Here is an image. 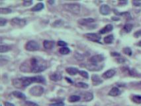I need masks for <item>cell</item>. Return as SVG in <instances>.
<instances>
[{
  "instance_id": "cell-1",
  "label": "cell",
  "mask_w": 141,
  "mask_h": 106,
  "mask_svg": "<svg viewBox=\"0 0 141 106\" xmlns=\"http://www.w3.org/2000/svg\"><path fill=\"white\" fill-rule=\"evenodd\" d=\"M33 83H45V78L41 76L23 77L13 80V84L17 88H24Z\"/></svg>"
},
{
  "instance_id": "cell-2",
  "label": "cell",
  "mask_w": 141,
  "mask_h": 106,
  "mask_svg": "<svg viewBox=\"0 0 141 106\" xmlns=\"http://www.w3.org/2000/svg\"><path fill=\"white\" fill-rule=\"evenodd\" d=\"M42 60L38 58H32L30 59V72L33 73H40L43 71L45 70L47 67L46 63L43 62Z\"/></svg>"
},
{
  "instance_id": "cell-3",
  "label": "cell",
  "mask_w": 141,
  "mask_h": 106,
  "mask_svg": "<svg viewBox=\"0 0 141 106\" xmlns=\"http://www.w3.org/2000/svg\"><path fill=\"white\" fill-rule=\"evenodd\" d=\"M66 10L75 15H78L80 12V5L78 3H68L64 5Z\"/></svg>"
},
{
  "instance_id": "cell-4",
  "label": "cell",
  "mask_w": 141,
  "mask_h": 106,
  "mask_svg": "<svg viewBox=\"0 0 141 106\" xmlns=\"http://www.w3.org/2000/svg\"><path fill=\"white\" fill-rule=\"evenodd\" d=\"M40 48V45L35 40H30L25 45V49L28 51H37Z\"/></svg>"
},
{
  "instance_id": "cell-5",
  "label": "cell",
  "mask_w": 141,
  "mask_h": 106,
  "mask_svg": "<svg viewBox=\"0 0 141 106\" xmlns=\"http://www.w3.org/2000/svg\"><path fill=\"white\" fill-rule=\"evenodd\" d=\"M44 90L45 89L43 86H35L30 88L29 93L34 96H40L44 93Z\"/></svg>"
},
{
  "instance_id": "cell-6",
  "label": "cell",
  "mask_w": 141,
  "mask_h": 106,
  "mask_svg": "<svg viewBox=\"0 0 141 106\" xmlns=\"http://www.w3.org/2000/svg\"><path fill=\"white\" fill-rule=\"evenodd\" d=\"M103 61H104V56L103 55L101 54L95 55L89 59V62H90L89 64L94 65V66H98V63L101 62Z\"/></svg>"
},
{
  "instance_id": "cell-7",
  "label": "cell",
  "mask_w": 141,
  "mask_h": 106,
  "mask_svg": "<svg viewBox=\"0 0 141 106\" xmlns=\"http://www.w3.org/2000/svg\"><path fill=\"white\" fill-rule=\"evenodd\" d=\"M84 36L88 40L93 41V42H96V43H101V42H100L101 37L97 34H96V33H87V34H85Z\"/></svg>"
},
{
  "instance_id": "cell-8",
  "label": "cell",
  "mask_w": 141,
  "mask_h": 106,
  "mask_svg": "<svg viewBox=\"0 0 141 106\" xmlns=\"http://www.w3.org/2000/svg\"><path fill=\"white\" fill-rule=\"evenodd\" d=\"M11 24L13 26H19V27H24L26 25V20L24 19L20 18H13L11 21Z\"/></svg>"
},
{
  "instance_id": "cell-9",
  "label": "cell",
  "mask_w": 141,
  "mask_h": 106,
  "mask_svg": "<svg viewBox=\"0 0 141 106\" xmlns=\"http://www.w3.org/2000/svg\"><path fill=\"white\" fill-rule=\"evenodd\" d=\"M99 11L100 13L102 14V15H109L110 12H111V9L109 8V6L108 5H102L100 7V9H99Z\"/></svg>"
},
{
  "instance_id": "cell-10",
  "label": "cell",
  "mask_w": 141,
  "mask_h": 106,
  "mask_svg": "<svg viewBox=\"0 0 141 106\" xmlns=\"http://www.w3.org/2000/svg\"><path fill=\"white\" fill-rule=\"evenodd\" d=\"M95 20L92 18H86V19H82L78 21V23L82 25H88L89 24L94 23Z\"/></svg>"
},
{
  "instance_id": "cell-11",
  "label": "cell",
  "mask_w": 141,
  "mask_h": 106,
  "mask_svg": "<svg viewBox=\"0 0 141 106\" xmlns=\"http://www.w3.org/2000/svg\"><path fill=\"white\" fill-rule=\"evenodd\" d=\"M116 72L113 69H111V70H109L106 71L105 72H104L102 75V77L105 79H109L112 78L113 76L115 74Z\"/></svg>"
},
{
  "instance_id": "cell-12",
  "label": "cell",
  "mask_w": 141,
  "mask_h": 106,
  "mask_svg": "<svg viewBox=\"0 0 141 106\" xmlns=\"http://www.w3.org/2000/svg\"><path fill=\"white\" fill-rule=\"evenodd\" d=\"M91 80H92V83L94 86H98L99 84H101L103 81L100 78V77L97 76V74H93L91 76Z\"/></svg>"
},
{
  "instance_id": "cell-13",
  "label": "cell",
  "mask_w": 141,
  "mask_h": 106,
  "mask_svg": "<svg viewBox=\"0 0 141 106\" xmlns=\"http://www.w3.org/2000/svg\"><path fill=\"white\" fill-rule=\"evenodd\" d=\"M113 29V27L111 24H109V25H107L106 26H105L104 27L99 30V33L101 34V35H104L105 33H107L109 32H110L111 30Z\"/></svg>"
},
{
  "instance_id": "cell-14",
  "label": "cell",
  "mask_w": 141,
  "mask_h": 106,
  "mask_svg": "<svg viewBox=\"0 0 141 106\" xmlns=\"http://www.w3.org/2000/svg\"><path fill=\"white\" fill-rule=\"evenodd\" d=\"M62 78V76L59 72H55V73H53L52 74H51L50 76V79L52 81L54 82H57V81L61 80Z\"/></svg>"
},
{
  "instance_id": "cell-15",
  "label": "cell",
  "mask_w": 141,
  "mask_h": 106,
  "mask_svg": "<svg viewBox=\"0 0 141 106\" xmlns=\"http://www.w3.org/2000/svg\"><path fill=\"white\" fill-rule=\"evenodd\" d=\"M43 46L46 49H52V48L54 46V41H51V40H45L43 43Z\"/></svg>"
},
{
  "instance_id": "cell-16",
  "label": "cell",
  "mask_w": 141,
  "mask_h": 106,
  "mask_svg": "<svg viewBox=\"0 0 141 106\" xmlns=\"http://www.w3.org/2000/svg\"><path fill=\"white\" fill-rule=\"evenodd\" d=\"M66 71L68 74H69L71 76H74V75H76L78 73H79V70H78V68H74V67H68L66 68Z\"/></svg>"
},
{
  "instance_id": "cell-17",
  "label": "cell",
  "mask_w": 141,
  "mask_h": 106,
  "mask_svg": "<svg viewBox=\"0 0 141 106\" xmlns=\"http://www.w3.org/2000/svg\"><path fill=\"white\" fill-rule=\"evenodd\" d=\"M121 94V91L119 90V89L118 88H117V87H114L113 88L111 89L110 91L109 92V95L111 96H117L119 95H120Z\"/></svg>"
},
{
  "instance_id": "cell-18",
  "label": "cell",
  "mask_w": 141,
  "mask_h": 106,
  "mask_svg": "<svg viewBox=\"0 0 141 106\" xmlns=\"http://www.w3.org/2000/svg\"><path fill=\"white\" fill-rule=\"evenodd\" d=\"M44 8H45V5L43 3H38L31 9V11H39L44 9Z\"/></svg>"
},
{
  "instance_id": "cell-19",
  "label": "cell",
  "mask_w": 141,
  "mask_h": 106,
  "mask_svg": "<svg viewBox=\"0 0 141 106\" xmlns=\"http://www.w3.org/2000/svg\"><path fill=\"white\" fill-rule=\"evenodd\" d=\"M12 94L15 96V98H17L19 99H26L25 95L23 93H22V92H21V91H13Z\"/></svg>"
},
{
  "instance_id": "cell-20",
  "label": "cell",
  "mask_w": 141,
  "mask_h": 106,
  "mask_svg": "<svg viewBox=\"0 0 141 106\" xmlns=\"http://www.w3.org/2000/svg\"><path fill=\"white\" fill-rule=\"evenodd\" d=\"M93 98V94L90 92H86L83 95V100L85 101H90Z\"/></svg>"
},
{
  "instance_id": "cell-21",
  "label": "cell",
  "mask_w": 141,
  "mask_h": 106,
  "mask_svg": "<svg viewBox=\"0 0 141 106\" xmlns=\"http://www.w3.org/2000/svg\"><path fill=\"white\" fill-rule=\"evenodd\" d=\"M114 40V36L113 35H109L107 36L104 38V42L106 44H111L113 42Z\"/></svg>"
},
{
  "instance_id": "cell-22",
  "label": "cell",
  "mask_w": 141,
  "mask_h": 106,
  "mask_svg": "<svg viewBox=\"0 0 141 106\" xmlns=\"http://www.w3.org/2000/svg\"><path fill=\"white\" fill-rule=\"evenodd\" d=\"M81 98L79 96H76V95H72V96H71L69 99H68V100L70 102H72V103H73V102H76V101H78L80 100Z\"/></svg>"
},
{
  "instance_id": "cell-23",
  "label": "cell",
  "mask_w": 141,
  "mask_h": 106,
  "mask_svg": "<svg viewBox=\"0 0 141 106\" xmlns=\"http://www.w3.org/2000/svg\"><path fill=\"white\" fill-rule=\"evenodd\" d=\"M133 25L132 24H131V23H127V24H126L124 26L123 29L126 33H130L131 30H132V29H133Z\"/></svg>"
},
{
  "instance_id": "cell-24",
  "label": "cell",
  "mask_w": 141,
  "mask_h": 106,
  "mask_svg": "<svg viewBox=\"0 0 141 106\" xmlns=\"http://www.w3.org/2000/svg\"><path fill=\"white\" fill-rule=\"evenodd\" d=\"M59 52L60 54H64V55H66V54H68L69 53H70V48H68V47H62V48H61L60 50H59Z\"/></svg>"
},
{
  "instance_id": "cell-25",
  "label": "cell",
  "mask_w": 141,
  "mask_h": 106,
  "mask_svg": "<svg viewBox=\"0 0 141 106\" xmlns=\"http://www.w3.org/2000/svg\"><path fill=\"white\" fill-rule=\"evenodd\" d=\"M132 100L136 104H141V96L140 95H134L132 98Z\"/></svg>"
},
{
  "instance_id": "cell-26",
  "label": "cell",
  "mask_w": 141,
  "mask_h": 106,
  "mask_svg": "<svg viewBox=\"0 0 141 106\" xmlns=\"http://www.w3.org/2000/svg\"><path fill=\"white\" fill-rule=\"evenodd\" d=\"M11 50V47L7 45H1L0 46V52L1 53L8 52Z\"/></svg>"
},
{
  "instance_id": "cell-27",
  "label": "cell",
  "mask_w": 141,
  "mask_h": 106,
  "mask_svg": "<svg viewBox=\"0 0 141 106\" xmlns=\"http://www.w3.org/2000/svg\"><path fill=\"white\" fill-rule=\"evenodd\" d=\"M12 12V10L9 8H0V13L1 14H9Z\"/></svg>"
},
{
  "instance_id": "cell-28",
  "label": "cell",
  "mask_w": 141,
  "mask_h": 106,
  "mask_svg": "<svg viewBox=\"0 0 141 106\" xmlns=\"http://www.w3.org/2000/svg\"><path fill=\"white\" fill-rule=\"evenodd\" d=\"M79 74H80L81 76L83 77V78H85L88 79L89 78V75L88 73L86 72V71H83V70H79Z\"/></svg>"
},
{
  "instance_id": "cell-29",
  "label": "cell",
  "mask_w": 141,
  "mask_h": 106,
  "mask_svg": "<svg viewBox=\"0 0 141 106\" xmlns=\"http://www.w3.org/2000/svg\"><path fill=\"white\" fill-rule=\"evenodd\" d=\"M77 86L80 87V88H82L84 89L88 88L89 87L88 84H87V83H83V82H78V83H77Z\"/></svg>"
},
{
  "instance_id": "cell-30",
  "label": "cell",
  "mask_w": 141,
  "mask_h": 106,
  "mask_svg": "<svg viewBox=\"0 0 141 106\" xmlns=\"http://www.w3.org/2000/svg\"><path fill=\"white\" fill-rule=\"evenodd\" d=\"M25 106H38V105L33 101H26L25 102Z\"/></svg>"
},
{
  "instance_id": "cell-31",
  "label": "cell",
  "mask_w": 141,
  "mask_h": 106,
  "mask_svg": "<svg viewBox=\"0 0 141 106\" xmlns=\"http://www.w3.org/2000/svg\"><path fill=\"white\" fill-rule=\"evenodd\" d=\"M123 52L125 54H126L128 56H131L132 55V51L130 48L128 47H126L123 49Z\"/></svg>"
},
{
  "instance_id": "cell-32",
  "label": "cell",
  "mask_w": 141,
  "mask_h": 106,
  "mask_svg": "<svg viewBox=\"0 0 141 106\" xmlns=\"http://www.w3.org/2000/svg\"><path fill=\"white\" fill-rule=\"evenodd\" d=\"M49 106H64V104L62 101H59V102H56V103L49 104Z\"/></svg>"
},
{
  "instance_id": "cell-33",
  "label": "cell",
  "mask_w": 141,
  "mask_h": 106,
  "mask_svg": "<svg viewBox=\"0 0 141 106\" xmlns=\"http://www.w3.org/2000/svg\"><path fill=\"white\" fill-rule=\"evenodd\" d=\"M6 23H7V20H6V19H3V18H1V19H0V26H1V27H3V26L5 25Z\"/></svg>"
},
{
  "instance_id": "cell-34",
  "label": "cell",
  "mask_w": 141,
  "mask_h": 106,
  "mask_svg": "<svg viewBox=\"0 0 141 106\" xmlns=\"http://www.w3.org/2000/svg\"><path fill=\"white\" fill-rule=\"evenodd\" d=\"M58 45L60 46H62V47H65L67 46V43L64 41H62V40H60L58 42Z\"/></svg>"
},
{
  "instance_id": "cell-35",
  "label": "cell",
  "mask_w": 141,
  "mask_h": 106,
  "mask_svg": "<svg viewBox=\"0 0 141 106\" xmlns=\"http://www.w3.org/2000/svg\"><path fill=\"white\" fill-rule=\"evenodd\" d=\"M33 4V1H23V5L24 6H30Z\"/></svg>"
},
{
  "instance_id": "cell-36",
  "label": "cell",
  "mask_w": 141,
  "mask_h": 106,
  "mask_svg": "<svg viewBox=\"0 0 141 106\" xmlns=\"http://www.w3.org/2000/svg\"><path fill=\"white\" fill-rule=\"evenodd\" d=\"M134 37L136 38H139L140 37H141V30H139L138 31H136L134 33Z\"/></svg>"
},
{
  "instance_id": "cell-37",
  "label": "cell",
  "mask_w": 141,
  "mask_h": 106,
  "mask_svg": "<svg viewBox=\"0 0 141 106\" xmlns=\"http://www.w3.org/2000/svg\"><path fill=\"white\" fill-rule=\"evenodd\" d=\"M133 5H135V6H141V3L139 2V1H133Z\"/></svg>"
},
{
  "instance_id": "cell-38",
  "label": "cell",
  "mask_w": 141,
  "mask_h": 106,
  "mask_svg": "<svg viewBox=\"0 0 141 106\" xmlns=\"http://www.w3.org/2000/svg\"><path fill=\"white\" fill-rule=\"evenodd\" d=\"M117 61L119 63H123V62H124L125 61V60L123 58H119L117 59Z\"/></svg>"
},
{
  "instance_id": "cell-39",
  "label": "cell",
  "mask_w": 141,
  "mask_h": 106,
  "mask_svg": "<svg viewBox=\"0 0 141 106\" xmlns=\"http://www.w3.org/2000/svg\"><path fill=\"white\" fill-rule=\"evenodd\" d=\"M111 55L112 56H120L121 54L118 53H115V52H113V53H111Z\"/></svg>"
},
{
  "instance_id": "cell-40",
  "label": "cell",
  "mask_w": 141,
  "mask_h": 106,
  "mask_svg": "<svg viewBox=\"0 0 141 106\" xmlns=\"http://www.w3.org/2000/svg\"><path fill=\"white\" fill-rule=\"evenodd\" d=\"M4 105L5 106H15V105L11 103H9V102H7V101H5L4 102Z\"/></svg>"
},
{
  "instance_id": "cell-41",
  "label": "cell",
  "mask_w": 141,
  "mask_h": 106,
  "mask_svg": "<svg viewBox=\"0 0 141 106\" xmlns=\"http://www.w3.org/2000/svg\"><path fill=\"white\" fill-rule=\"evenodd\" d=\"M66 80L68 81V82H70V83H72V81H71L70 78H66Z\"/></svg>"
},
{
  "instance_id": "cell-42",
  "label": "cell",
  "mask_w": 141,
  "mask_h": 106,
  "mask_svg": "<svg viewBox=\"0 0 141 106\" xmlns=\"http://www.w3.org/2000/svg\"><path fill=\"white\" fill-rule=\"evenodd\" d=\"M48 3H51V4H53L54 3V1H48Z\"/></svg>"
},
{
  "instance_id": "cell-43",
  "label": "cell",
  "mask_w": 141,
  "mask_h": 106,
  "mask_svg": "<svg viewBox=\"0 0 141 106\" xmlns=\"http://www.w3.org/2000/svg\"><path fill=\"white\" fill-rule=\"evenodd\" d=\"M137 45L139 46H141V41H139V43L137 44Z\"/></svg>"
},
{
  "instance_id": "cell-44",
  "label": "cell",
  "mask_w": 141,
  "mask_h": 106,
  "mask_svg": "<svg viewBox=\"0 0 141 106\" xmlns=\"http://www.w3.org/2000/svg\"><path fill=\"white\" fill-rule=\"evenodd\" d=\"M112 19H113V20H119V18H115V17H113L112 18Z\"/></svg>"
}]
</instances>
